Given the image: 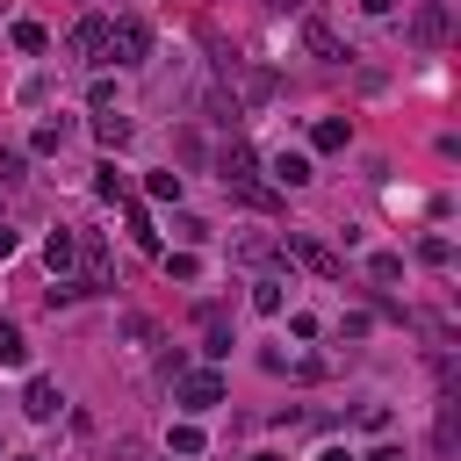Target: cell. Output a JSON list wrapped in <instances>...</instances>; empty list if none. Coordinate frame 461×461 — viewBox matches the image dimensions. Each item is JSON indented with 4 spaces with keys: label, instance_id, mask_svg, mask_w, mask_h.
<instances>
[{
    "label": "cell",
    "instance_id": "44dd1931",
    "mask_svg": "<svg viewBox=\"0 0 461 461\" xmlns=\"http://www.w3.org/2000/svg\"><path fill=\"white\" fill-rule=\"evenodd\" d=\"M367 274H375V281H403V259H396V252H375Z\"/></svg>",
    "mask_w": 461,
    "mask_h": 461
},
{
    "label": "cell",
    "instance_id": "cb8c5ba5",
    "mask_svg": "<svg viewBox=\"0 0 461 461\" xmlns=\"http://www.w3.org/2000/svg\"><path fill=\"white\" fill-rule=\"evenodd\" d=\"M418 259H425V267H447V259H454V245H447V238H425V245H418Z\"/></svg>",
    "mask_w": 461,
    "mask_h": 461
},
{
    "label": "cell",
    "instance_id": "d4e9b609",
    "mask_svg": "<svg viewBox=\"0 0 461 461\" xmlns=\"http://www.w3.org/2000/svg\"><path fill=\"white\" fill-rule=\"evenodd\" d=\"M22 166H29L22 151H0V180H22Z\"/></svg>",
    "mask_w": 461,
    "mask_h": 461
},
{
    "label": "cell",
    "instance_id": "4fadbf2b",
    "mask_svg": "<svg viewBox=\"0 0 461 461\" xmlns=\"http://www.w3.org/2000/svg\"><path fill=\"white\" fill-rule=\"evenodd\" d=\"M238 259H252V267H259V259H281V245H274V238H259V230H245V238H238Z\"/></svg>",
    "mask_w": 461,
    "mask_h": 461
},
{
    "label": "cell",
    "instance_id": "2e32d148",
    "mask_svg": "<svg viewBox=\"0 0 461 461\" xmlns=\"http://www.w3.org/2000/svg\"><path fill=\"white\" fill-rule=\"evenodd\" d=\"M94 194H101V202H130V180H122L115 166H101V180H94Z\"/></svg>",
    "mask_w": 461,
    "mask_h": 461
},
{
    "label": "cell",
    "instance_id": "ba28073f",
    "mask_svg": "<svg viewBox=\"0 0 461 461\" xmlns=\"http://www.w3.org/2000/svg\"><path fill=\"white\" fill-rule=\"evenodd\" d=\"M22 411H29L36 425H50V418L65 411V396H58V382H43V375H29V389H22Z\"/></svg>",
    "mask_w": 461,
    "mask_h": 461
},
{
    "label": "cell",
    "instance_id": "ffe728a7",
    "mask_svg": "<svg viewBox=\"0 0 461 461\" xmlns=\"http://www.w3.org/2000/svg\"><path fill=\"white\" fill-rule=\"evenodd\" d=\"M166 274H173V281H194L202 259H194V252H166Z\"/></svg>",
    "mask_w": 461,
    "mask_h": 461
},
{
    "label": "cell",
    "instance_id": "277c9868",
    "mask_svg": "<svg viewBox=\"0 0 461 461\" xmlns=\"http://www.w3.org/2000/svg\"><path fill=\"white\" fill-rule=\"evenodd\" d=\"M447 36H454V22H447V0H418V7H411V43H418V50H439Z\"/></svg>",
    "mask_w": 461,
    "mask_h": 461
},
{
    "label": "cell",
    "instance_id": "8fae6325",
    "mask_svg": "<svg viewBox=\"0 0 461 461\" xmlns=\"http://www.w3.org/2000/svg\"><path fill=\"white\" fill-rule=\"evenodd\" d=\"M7 36H14V50H29V58H36V50H50V29H43V22H14Z\"/></svg>",
    "mask_w": 461,
    "mask_h": 461
},
{
    "label": "cell",
    "instance_id": "8992f818",
    "mask_svg": "<svg viewBox=\"0 0 461 461\" xmlns=\"http://www.w3.org/2000/svg\"><path fill=\"white\" fill-rule=\"evenodd\" d=\"M303 50H310V58H324V65H339V58H346V43L331 36V22H324V14H310V7H303Z\"/></svg>",
    "mask_w": 461,
    "mask_h": 461
},
{
    "label": "cell",
    "instance_id": "6da1fadb",
    "mask_svg": "<svg viewBox=\"0 0 461 461\" xmlns=\"http://www.w3.org/2000/svg\"><path fill=\"white\" fill-rule=\"evenodd\" d=\"M180 389H173V403L187 411V418H202V411H216L223 403V375L216 367H187V375H173Z\"/></svg>",
    "mask_w": 461,
    "mask_h": 461
},
{
    "label": "cell",
    "instance_id": "4316f807",
    "mask_svg": "<svg viewBox=\"0 0 461 461\" xmlns=\"http://www.w3.org/2000/svg\"><path fill=\"white\" fill-rule=\"evenodd\" d=\"M389 7H396V0H360V14H389Z\"/></svg>",
    "mask_w": 461,
    "mask_h": 461
},
{
    "label": "cell",
    "instance_id": "4dcf8cb0",
    "mask_svg": "<svg viewBox=\"0 0 461 461\" xmlns=\"http://www.w3.org/2000/svg\"><path fill=\"white\" fill-rule=\"evenodd\" d=\"M252 461H281V454H252Z\"/></svg>",
    "mask_w": 461,
    "mask_h": 461
},
{
    "label": "cell",
    "instance_id": "f1b7e54d",
    "mask_svg": "<svg viewBox=\"0 0 461 461\" xmlns=\"http://www.w3.org/2000/svg\"><path fill=\"white\" fill-rule=\"evenodd\" d=\"M7 252H14V230H7V223H0V259H7Z\"/></svg>",
    "mask_w": 461,
    "mask_h": 461
},
{
    "label": "cell",
    "instance_id": "e0dca14e",
    "mask_svg": "<svg viewBox=\"0 0 461 461\" xmlns=\"http://www.w3.org/2000/svg\"><path fill=\"white\" fill-rule=\"evenodd\" d=\"M144 194H151V202H180V173H151Z\"/></svg>",
    "mask_w": 461,
    "mask_h": 461
},
{
    "label": "cell",
    "instance_id": "f546056e",
    "mask_svg": "<svg viewBox=\"0 0 461 461\" xmlns=\"http://www.w3.org/2000/svg\"><path fill=\"white\" fill-rule=\"evenodd\" d=\"M274 7H281V14H303V7H310V0H274Z\"/></svg>",
    "mask_w": 461,
    "mask_h": 461
},
{
    "label": "cell",
    "instance_id": "7402d4cb",
    "mask_svg": "<svg viewBox=\"0 0 461 461\" xmlns=\"http://www.w3.org/2000/svg\"><path fill=\"white\" fill-rule=\"evenodd\" d=\"M173 454L194 461V454H202V432H194V425H173Z\"/></svg>",
    "mask_w": 461,
    "mask_h": 461
},
{
    "label": "cell",
    "instance_id": "603a6c76",
    "mask_svg": "<svg viewBox=\"0 0 461 461\" xmlns=\"http://www.w3.org/2000/svg\"><path fill=\"white\" fill-rule=\"evenodd\" d=\"M36 151H65V122H36Z\"/></svg>",
    "mask_w": 461,
    "mask_h": 461
},
{
    "label": "cell",
    "instance_id": "83f0119b",
    "mask_svg": "<svg viewBox=\"0 0 461 461\" xmlns=\"http://www.w3.org/2000/svg\"><path fill=\"white\" fill-rule=\"evenodd\" d=\"M317 461H353V454H346V447H324V454H317Z\"/></svg>",
    "mask_w": 461,
    "mask_h": 461
},
{
    "label": "cell",
    "instance_id": "5b68a950",
    "mask_svg": "<svg viewBox=\"0 0 461 461\" xmlns=\"http://www.w3.org/2000/svg\"><path fill=\"white\" fill-rule=\"evenodd\" d=\"M72 58L79 65H108V14H79L72 22Z\"/></svg>",
    "mask_w": 461,
    "mask_h": 461
},
{
    "label": "cell",
    "instance_id": "484cf974",
    "mask_svg": "<svg viewBox=\"0 0 461 461\" xmlns=\"http://www.w3.org/2000/svg\"><path fill=\"white\" fill-rule=\"evenodd\" d=\"M360 461H403V447H375V454H360Z\"/></svg>",
    "mask_w": 461,
    "mask_h": 461
},
{
    "label": "cell",
    "instance_id": "7a4b0ae2",
    "mask_svg": "<svg viewBox=\"0 0 461 461\" xmlns=\"http://www.w3.org/2000/svg\"><path fill=\"white\" fill-rule=\"evenodd\" d=\"M144 58H151V29H144L137 14L108 22V65H144Z\"/></svg>",
    "mask_w": 461,
    "mask_h": 461
},
{
    "label": "cell",
    "instance_id": "30bf717a",
    "mask_svg": "<svg viewBox=\"0 0 461 461\" xmlns=\"http://www.w3.org/2000/svg\"><path fill=\"white\" fill-rule=\"evenodd\" d=\"M72 252H79V238H72V230H50V238H43V259H50V274H65V267H72Z\"/></svg>",
    "mask_w": 461,
    "mask_h": 461
},
{
    "label": "cell",
    "instance_id": "9a60e30c",
    "mask_svg": "<svg viewBox=\"0 0 461 461\" xmlns=\"http://www.w3.org/2000/svg\"><path fill=\"white\" fill-rule=\"evenodd\" d=\"M94 137H101L108 151H115V144H130V115H101V122H94Z\"/></svg>",
    "mask_w": 461,
    "mask_h": 461
},
{
    "label": "cell",
    "instance_id": "ac0fdd59",
    "mask_svg": "<svg viewBox=\"0 0 461 461\" xmlns=\"http://www.w3.org/2000/svg\"><path fill=\"white\" fill-rule=\"evenodd\" d=\"M130 238H137V245H144V252H158V230H151V216H144V209H137V202H130Z\"/></svg>",
    "mask_w": 461,
    "mask_h": 461
},
{
    "label": "cell",
    "instance_id": "9c48e42d",
    "mask_svg": "<svg viewBox=\"0 0 461 461\" xmlns=\"http://www.w3.org/2000/svg\"><path fill=\"white\" fill-rule=\"evenodd\" d=\"M267 173H274V187L288 194V187H303V180H310V158H303V151H274V166H267Z\"/></svg>",
    "mask_w": 461,
    "mask_h": 461
},
{
    "label": "cell",
    "instance_id": "3957f363",
    "mask_svg": "<svg viewBox=\"0 0 461 461\" xmlns=\"http://www.w3.org/2000/svg\"><path fill=\"white\" fill-rule=\"evenodd\" d=\"M281 252H295V259H303L317 281H339V274H346V259H339V252H331L317 230H288V245H281Z\"/></svg>",
    "mask_w": 461,
    "mask_h": 461
},
{
    "label": "cell",
    "instance_id": "d6986e66",
    "mask_svg": "<svg viewBox=\"0 0 461 461\" xmlns=\"http://www.w3.org/2000/svg\"><path fill=\"white\" fill-rule=\"evenodd\" d=\"M252 310L274 317V310H281V281H252Z\"/></svg>",
    "mask_w": 461,
    "mask_h": 461
},
{
    "label": "cell",
    "instance_id": "52a82bcc",
    "mask_svg": "<svg viewBox=\"0 0 461 461\" xmlns=\"http://www.w3.org/2000/svg\"><path fill=\"white\" fill-rule=\"evenodd\" d=\"M216 166H223V187H245V180H259V158H252V144H245L238 130H230V144H223V158H216Z\"/></svg>",
    "mask_w": 461,
    "mask_h": 461
},
{
    "label": "cell",
    "instance_id": "7c38bea8",
    "mask_svg": "<svg viewBox=\"0 0 461 461\" xmlns=\"http://www.w3.org/2000/svg\"><path fill=\"white\" fill-rule=\"evenodd\" d=\"M310 144H317V151H346V115H324V122L310 130Z\"/></svg>",
    "mask_w": 461,
    "mask_h": 461
},
{
    "label": "cell",
    "instance_id": "5bb4252c",
    "mask_svg": "<svg viewBox=\"0 0 461 461\" xmlns=\"http://www.w3.org/2000/svg\"><path fill=\"white\" fill-rule=\"evenodd\" d=\"M22 360H29V339L14 324H0V367H22Z\"/></svg>",
    "mask_w": 461,
    "mask_h": 461
}]
</instances>
